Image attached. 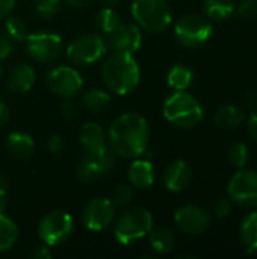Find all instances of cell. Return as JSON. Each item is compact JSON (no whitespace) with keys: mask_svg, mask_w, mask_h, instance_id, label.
<instances>
[{"mask_svg":"<svg viewBox=\"0 0 257 259\" xmlns=\"http://www.w3.org/2000/svg\"><path fill=\"white\" fill-rule=\"evenodd\" d=\"M115 161L117 155L111 147H106L98 153H86L77 165V179L82 182L97 181L115 167Z\"/></svg>","mask_w":257,"mask_h":259,"instance_id":"obj_11","label":"cell"},{"mask_svg":"<svg viewBox=\"0 0 257 259\" xmlns=\"http://www.w3.org/2000/svg\"><path fill=\"white\" fill-rule=\"evenodd\" d=\"M106 6H115V5H118L121 0H101Z\"/></svg>","mask_w":257,"mask_h":259,"instance_id":"obj_45","label":"cell"},{"mask_svg":"<svg viewBox=\"0 0 257 259\" xmlns=\"http://www.w3.org/2000/svg\"><path fill=\"white\" fill-rule=\"evenodd\" d=\"M248 147L244 144V143H235L230 149H229V153H227V158H229V162L235 167V168H244L247 161H248Z\"/></svg>","mask_w":257,"mask_h":259,"instance_id":"obj_30","label":"cell"},{"mask_svg":"<svg viewBox=\"0 0 257 259\" xmlns=\"http://www.w3.org/2000/svg\"><path fill=\"white\" fill-rule=\"evenodd\" d=\"M94 23H95V27L101 33L109 35L121 24V17L112 6H106V8H103V9H100L97 12Z\"/></svg>","mask_w":257,"mask_h":259,"instance_id":"obj_28","label":"cell"},{"mask_svg":"<svg viewBox=\"0 0 257 259\" xmlns=\"http://www.w3.org/2000/svg\"><path fill=\"white\" fill-rule=\"evenodd\" d=\"M164 117L179 129H191L201 121L203 108L192 94L176 91L164 103Z\"/></svg>","mask_w":257,"mask_h":259,"instance_id":"obj_3","label":"cell"},{"mask_svg":"<svg viewBox=\"0 0 257 259\" xmlns=\"http://www.w3.org/2000/svg\"><path fill=\"white\" fill-rule=\"evenodd\" d=\"M239 15L245 20L257 18V0H242L239 3Z\"/></svg>","mask_w":257,"mask_h":259,"instance_id":"obj_34","label":"cell"},{"mask_svg":"<svg viewBox=\"0 0 257 259\" xmlns=\"http://www.w3.org/2000/svg\"><path fill=\"white\" fill-rule=\"evenodd\" d=\"M35 80H36L35 70L29 64H20L9 71L6 77V85L14 93H27L35 85Z\"/></svg>","mask_w":257,"mask_h":259,"instance_id":"obj_18","label":"cell"},{"mask_svg":"<svg viewBox=\"0 0 257 259\" xmlns=\"http://www.w3.org/2000/svg\"><path fill=\"white\" fill-rule=\"evenodd\" d=\"M245 105L251 109V111H256L257 109V91L254 90H250L247 94H245Z\"/></svg>","mask_w":257,"mask_h":259,"instance_id":"obj_40","label":"cell"},{"mask_svg":"<svg viewBox=\"0 0 257 259\" xmlns=\"http://www.w3.org/2000/svg\"><path fill=\"white\" fill-rule=\"evenodd\" d=\"M244 111L235 105H223L217 109L215 115H214V121L218 127L226 129V131H232L239 127L244 123Z\"/></svg>","mask_w":257,"mask_h":259,"instance_id":"obj_21","label":"cell"},{"mask_svg":"<svg viewBox=\"0 0 257 259\" xmlns=\"http://www.w3.org/2000/svg\"><path fill=\"white\" fill-rule=\"evenodd\" d=\"M9 117H11L9 108H8L3 102H0V129H2V127H5V126L8 124Z\"/></svg>","mask_w":257,"mask_h":259,"instance_id":"obj_41","label":"cell"},{"mask_svg":"<svg viewBox=\"0 0 257 259\" xmlns=\"http://www.w3.org/2000/svg\"><path fill=\"white\" fill-rule=\"evenodd\" d=\"M106 41L98 33H83L67 47L68 59L76 65H92L106 55Z\"/></svg>","mask_w":257,"mask_h":259,"instance_id":"obj_8","label":"cell"},{"mask_svg":"<svg viewBox=\"0 0 257 259\" xmlns=\"http://www.w3.org/2000/svg\"><path fill=\"white\" fill-rule=\"evenodd\" d=\"M18 240V228L12 219L0 212V252H6L14 247Z\"/></svg>","mask_w":257,"mask_h":259,"instance_id":"obj_27","label":"cell"},{"mask_svg":"<svg viewBox=\"0 0 257 259\" xmlns=\"http://www.w3.org/2000/svg\"><path fill=\"white\" fill-rule=\"evenodd\" d=\"M61 114L67 121H73L79 117L80 114V106L77 102L73 100V97L64 99V102L61 103Z\"/></svg>","mask_w":257,"mask_h":259,"instance_id":"obj_33","label":"cell"},{"mask_svg":"<svg viewBox=\"0 0 257 259\" xmlns=\"http://www.w3.org/2000/svg\"><path fill=\"white\" fill-rule=\"evenodd\" d=\"M132 17L136 24L150 32H164L171 24V8L167 0H133Z\"/></svg>","mask_w":257,"mask_h":259,"instance_id":"obj_4","label":"cell"},{"mask_svg":"<svg viewBox=\"0 0 257 259\" xmlns=\"http://www.w3.org/2000/svg\"><path fill=\"white\" fill-rule=\"evenodd\" d=\"M177 228L186 235H200L208 231L211 225V215L206 209L195 205H185L174 214Z\"/></svg>","mask_w":257,"mask_h":259,"instance_id":"obj_14","label":"cell"},{"mask_svg":"<svg viewBox=\"0 0 257 259\" xmlns=\"http://www.w3.org/2000/svg\"><path fill=\"white\" fill-rule=\"evenodd\" d=\"M191 176L192 175H191L189 165L182 159H176L170 162L164 171L165 188L171 193H182L189 185Z\"/></svg>","mask_w":257,"mask_h":259,"instance_id":"obj_16","label":"cell"},{"mask_svg":"<svg viewBox=\"0 0 257 259\" xmlns=\"http://www.w3.org/2000/svg\"><path fill=\"white\" fill-rule=\"evenodd\" d=\"M64 140L61 135H52L48 140H47V150L52 153V155H59L64 152Z\"/></svg>","mask_w":257,"mask_h":259,"instance_id":"obj_37","label":"cell"},{"mask_svg":"<svg viewBox=\"0 0 257 259\" xmlns=\"http://www.w3.org/2000/svg\"><path fill=\"white\" fill-rule=\"evenodd\" d=\"M6 150L15 159H26L35 150V141L30 135L23 132H14L6 140Z\"/></svg>","mask_w":257,"mask_h":259,"instance_id":"obj_20","label":"cell"},{"mask_svg":"<svg viewBox=\"0 0 257 259\" xmlns=\"http://www.w3.org/2000/svg\"><path fill=\"white\" fill-rule=\"evenodd\" d=\"M227 193L236 205L248 209L257 208V171L239 168L232 176Z\"/></svg>","mask_w":257,"mask_h":259,"instance_id":"obj_9","label":"cell"},{"mask_svg":"<svg viewBox=\"0 0 257 259\" xmlns=\"http://www.w3.org/2000/svg\"><path fill=\"white\" fill-rule=\"evenodd\" d=\"M247 129H248V134L251 137V140L257 143V109L251 112L250 118H248V123H247Z\"/></svg>","mask_w":257,"mask_h":259,"instance_id":"obj_39","label":"cell"},{"mask_svg":"<svg viewBox=\"0 0 257 259\" xmlns=\"http://www.w3.org/2000/svg\"><path fill=\"white\" fill-rule=\"evenodd\" d=\"M5 30L6 36H9L12 41H24L29 36V26L20 17H8L5 23Z\"/></svg>","mask_w":257,"mask_h":259,"instance_id":"obj_29","label":"cell"},{"mask_svg":"<svg viewBox=\"0 0 257 259\" xmlns=\"http://www.w3.org/2000/svg\"><path fill=\"white\" fill-rule=\"evenodd\" d=\"M232 211V203L229 199H224V197H220L218 200H215L214 203V214L215 217L218 219H224L230 214Z\"/></svg>","mask_w":257,"mask_h":259,"instance_id":"obj_35","label":"cell"},{"mask_svg":"<svg viewBox=\"0 0 257 259\" xmlns=\"http://www.w3.org/2000/svg\"><path fill=\"white\" fill-rule=\"evenodd\" d=\"M192 80H194L192 70L182 64L174 65L168 71V76H167V82L170 88H173L174 91H186L191 87Z\"/></svg>","mask_w":257,"mask_h":259,"instance_id":"obj_24","label":"cell"},{"mask_svg":"<svg viewBox=\"0 0 257 259\" xmlns=\"http://www.w3.org/2000/svg\"><path fill=\"white\" fill-rule=\"evenodd\" d=\"M35 12L41 18H52L59 12L61 8V0H35L33 3Z\"/></svg>","mask_w":257,"mask_h":259,"instance_id":"obj_31","label":"cell"},{"mask_svg":"<svg viewBox=\"0 0 257 259\" xmlns=\"http://www.w3.org/2000/svg\"><path fill=\"white\" fill-rule=\"evenodd\" d=\"M130 185L138 190H147L155 184V167L148 159H138L129 167Z\"/></svg>","mask_w":257,"mask_h":259,"instance_id":"obj_19","label":"cell"},{"mask_svg":"<svg viewBox=\"0 0 257 259\" xmlns=\"http://www.w3.org/2000/svg\"><path fill=\"white\" fill-rule=\"evenodd\" d=\"M150 140V127L144 117L127 112L115 118L108 132L109 147L114 150L117 158L132 159L141 156Z\"/></svg>","mask_w":257,"mask_h":259,"instance_id":"obj_1","label":"cell"},{"mask_svg":"<svg viewBox=\"0 0 257 259\" xmlns=\"http://www.w3.org/2000/svg\"><path fill=\"white\" fill-rule=\"evenodd\" d=\"M83 108H86L91 112H105L109 109L111 106V96L103 91V90H97V88H91L88 91H85L82 94L80 99Z\"/></svg>","mask_w":257,"mask_h":259,"instance_id":"obj_23","label":"cell"},{"mask_svg":"<svg viewBox=\"0 0 257 259\" xmlns=\"http://www.w3.org/2000/svg\"><path fill=\"white\" fill-rule=\"evenodd\" d=\"M235 2L233 0H203L204 14L214 21H224L235 14Z\"/></svg>","mask_w":257,"mask_h":259,"instance_id":"obj_22","label":"cell"},{"mask_svg":"<svg viewBox=\"0 0 257 259\" xmlns=\"http://www.w3.org/2000/svg\"><path fill=\"white\" fill-rule=\"evenodd\" d=\"M132 197H133V188L132 185H127V184H121V185H117L112 191V202L114 205H118V206H124L127 203L132 202Z\"/></svg>","mask_w":257,"mask_h":259,"instance_id":"obj_32","label":"cell"},{"mask_svg":"<svg viewBox=\"0 0 257 259\" xmlns=\"http://www.w3.org/2000/svg\"><path fill=\"white\" fill-rule=\"evenodd\" d=\"M148 241L151 249L159 255H167L174 249V235L168 229H151L148 234Z\"/></svg>","mask_w":257,"mask_h":259,"instance_id":"obj_26","label":"cell"},{"mask_svg":"<svg viewBox=\"0 0 257 259\" xmlns=\"http://www.w3.org/2000/svg\"><path fill=\"white\" fill-rule=\"evenodd\" d=\"M115 205L111 199L95 197L89 200L82 212V220L86 229L92 232H101L114 223Z\"/></svg>","mask_w":257,"mask_h":259,"instance_id":"obj_12","label":"cell"},{"mask_svg":"<svg viewBox=\"0 0 257 259\" xmlns=\"http://www.w3.org/2000/svg\"><path fill=\"white\" fill-rule=\"evenodd\" d=\"M32 256L35 259H50L52 258V252H50V249H48L47 246H44V247L36 249V250L32 253Z\"/></svg>","mask_w":257,"mask_h":259,"instance_id":"obj_42","label":"cell"},{"mask_svg":"<svg viewBox=\"0 0 257 259\" xmlns=\"http://www.w3.org/2000/svg\"><path fill=\"white\" fill-rule=\"evenodd\" d=\"M101 79L112 93L118 96L130 94L141 79L139 65L132 53L114 50L101 65Z\"/></svg>","mask_w":257,"mask_h":259,"instance_id":"obj_2","label":"cell"},{"mask_svg":"<svg viewBox=\"0 0 257 259\" xmlns=\"http://www.w3.org/2000/svg\"><path fill=\"white\" fill-rule=\"evenodd\" d=\"M14 52V41L6 36V35H0V62L8 59Z\"/></svg>","mask_w":257,"mask_h":259,"instance_id":"obj_36","label":"cell"},{"mask_svg":"<svg viewBox=\"0 0 257 259\" xmlns=\"http://www.w3.org/2000/svg\"><path fill=\"white\" fill-rule=\"evenodd\" d=\"M17 0H0V20L9 17L15 9Z\"/></svg>","mask_w":257,"mask_h":259,"instance_id":"obj_38","label":"cell"},{"mask_svg":"<svg viewBox=\"0 0 257 259\" xmlns=\"http://www.w3.org/2000/svg\"><path fill=\"white\" fill-rule=\"evenodd\" d=\"M79 138H80V144L86 153H98V152L105 150L106 147H109L105 131L101 129L100 124L92 123V121L82 126Z\"/></svg>","mask_w":257,"mask_h":259,"instance_id":"obj_17","label":"cell"},{"mask_svg":"<svg viewBox=\"0 0 257 259\" xmlns=\"http://www.w3.org/2000/svg\"><path fill=\"white\" fill-rule=\"evenodd\" d=\"M2 76H3V67L0 65V77H2Z\"/></svg>","mask_w":257,"mask_h":259,"instance_id":"obj_46","label":"cell"},{"mask_svg":"<svg viewBox=\"0 0 257 259\" xmlns=\"http://www.w3.org/2000/svg\"><path fill=\"white\" fill-rule=\"evenodd\" d=\"M26 41V52L35 62H52L59 58L62 52V38L50 32L29 33Z\"/></svg>","mask_w":257,"mask_h":259,"instance_id":"obj_10","label":"cell"},{"mask_svg":"<svg viewBox=\"0 0 257 259\" xmlns=\"http://www.w3.org/2000/svg\"><path fill=\"white\" fill-rule=\"evenodd\" d=\"M47 83L50 90L62 99L74 97L83 87L80 73L68 65H59L52 68L47 74Z\"/></svg>","mask_w":257,"mask_h":259,"instance_id":"obj_13","label":"cell"},{"mask_svg":"<svg viewBox=\"0 0 257 259\" xmlns=\"http://www.w3.org/2000/svg\"><path fill=\"white\" fill-rule=\"evenodd\" d=\"M212 24L206 17L189 14L177 20L174 26V35L179 44L188 49H197L209 41L212 36Z\"/></svg>","mask_w":257,"mask_h":259,"instance_id":"obj_6","label":"cell"},{"mask_svg":"<svg viewBox=\"0 0 257 259\" xmlns=\"http://www.w3.org/2000/svg\"><path fill=\"white\" fill-rule=\"evenodd\" d=\"M153 229V215L145 208H130L124 211L115 223V238L120 244H132L150 234Z\"/></svg>","mask_w":257,"mask_h":259,"instance_id":"obj_5","label":"cell"},{"mask_svg":"<svg viewBox=\"0 0 257 259\" xmlns=\"http://www.w3.org/2000/svg\"><path fill=\"white\" fill-rule=\"evenodd\" d=\"M70 6H74V8H86L89 5L94 3V0H65Z\"/></svg>","mask_w":257,"mask_h":259,"instance_id":"obj_43","label":"cell"},{"mask_svg":"<svg viewBox=\"0 0 257 259\" xmlns=\"http://www.w3.org/2000/svg\"><path fill=\"white\" fill-rule=\"evenodd\" d=\"M6 193H8V181L0 173V200H5L6 199Z\"/></svg>","mask_w":257,"mask_h":259,"instance_id":"obj_44","label":"cell"},{"mask_svg":"<svg viewBox=\"0 0 257 259\" xmlns=\"http://www.w3.org/2000/svg\"><path fill=\"white\" fill-rule=\"evenodd\" d=\"M74 231L73 217L62 211L55 209L45 214L38 225V235L47 247L59 246L65 243Z\"/></svg>","mask_w":257,"mask_h":259,"instance_id":"obj_7","label":"cell"},{"mask_svg":"<svg viewBox=\"0 0 257 259\" xmlns=\"http://www.w3.org/2000/svg\"><path fill=\"white\" fill-rule=\"evenodd\" d=\"M109 36V44L115 52L135 53L142 44V33L138 24L121 23Z\"/></svg>","mask_w":257,"mask_h":259,"instance_id":"obj_15","label":"cell"},{"mask_svg":"<svg viewBox=\"0 0 257 259\" xmlns=\"http://www.w3.org/2000/svg\"><path fill=\"white\" fill-rule=\"evenodd\" d=\"M241 240L247 247L248 253L257 252V212H250L244 217L241 223Z\"/></svg>","mask_w":257,"mask_h":259,"instance_id":"obj_25","label":"cell"}]
</instances>
